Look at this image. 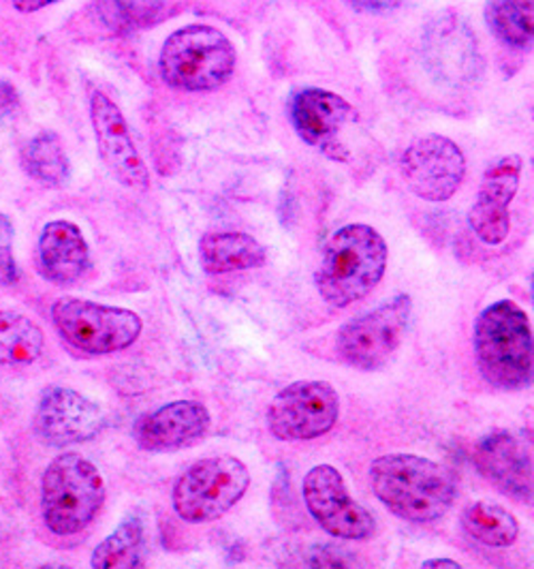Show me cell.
<instances>
[{
    "label": "cell",
    "instance_id": "1",
    "mask_svg": "<svg viewBox=\"0 0 534 569\" xmlns=\"http://www.w3.org/2000/svg\"><path fill=\"white\" fill-rule=\"evenodd\" d=\"M367 476L376 499L406 522H436L457 499L453 473L425 456H379L372 460Z\"/></svg>",
    "mask_w": 534,
    "mask_h": 569
},
{
    "label": "cell",
    "instance_id": "2",
    "mask_svg": "<svg viewBox=\"0 0 534 569\" xmlns=\"http://www.w3.org/2000/svg\"><path fill=\"white\" fill-rule=\"evenodd\" d=\"M390 249L385 238L366 223L336 229L314 272V287L323 302L346 309L370 296L385 277Z\"/></svg>",
    "mask_w": 534,
    "mask_h": 569
},
{
    "label": "cell",
    "instance_id": "3",
    "mask_svg": "<svg viewBox=\"0 0 534 569\" xmlns=\"http://www.w3.org/2000/svg\"><path fill=\"white\" fill-rule=\"evenodd\" d=\"M473 347L478 372L492 388L517 392L533 383V328L513 300H498L478 313Z\"/></svg>",
    "mask_w": 534,
    "mask_h": 569
},
{
    "label": "cell",
    "instance_id": "4",
    "mask_svg": "<svg viewBox=\"0 0 534 569\" xmlns=\"http://www.w3.org/2000/svg\"><path fill=\"white\" fill-rule=\"evenodd\" d=\"M238 64V54L223 30L208 24H189L171 32L159 71L165 84L184 92H210L225 86Z\"/></svg>",
    "mask_w": 534,
    "mask_h": 569
},
{
    "label": "cell",
    "instance_id": "5",
    "mask_svg": "<svg viewBox=\"0 0 534 569\" xmlns=\"http://www.w3.org/2000/svg\"><path fill=\"white\" fill-rule=\"evenodd\" d=\"M105 503L101 471L82 455H58L41 480V513L46 527L60 538L75 536L97 518Z\"/></svg>",
    "mask_w": 534,
    "mask_h": 569
},
{
    "label": "cell",
    "instance_id": "6",
    "mask_svg": "<svg viewBox=\"0 0 534 569\" xmlns=\"http://www.w3.org/2000/svg\"><path fill=\"white\" fill-rule=\"evenodd\" d=\"M251 488V471L238 456L219 455L193 462L173 485L171 506L189 525H205L231 512Z\"/></svg>",
    "mask_w": 534,
    "mask_h": 569
},
{
    "label": "cell",
    "instance_id": "7",
    "mask_svg": "<svg viewBox=\"0 0 534 569\" xmlns=\"http://www.w3.org/2000/svg\"><path fill=\"white\" fill-rule=\"evenodd\" d=\"M52 323L60 339L88 356H110L140 339V315L82 298H60L52 305Z\"/></svg>",
    "mask_w": 534,
    "mask_h": 569
},
{
    "label": "cell",
    "instance_id": "8",
    "mask_svg": "<svg viewBox=\"0 0 534 569\" xmlns=\"http://www.w3.org/2000/svg\"><path fill=\"white\" fill-rule=\"evenodd\" d=\"M411 315V296L397 293L376 309L349 319L337 330V358L346 367L366 372L385 367L402 345Z\"/></svg>",
    "mask_w": 534,
    "mask_h": 569
},
{
    "label": "cell",
    "instance_id": "9",
    "mask_svg": "<svg viewBox=\"0 0 534 569\" xmlns=\"http://www.w3.org/2000/svg\"><path fill=\"white\" fill-rule=\"evenodd\" d=\"M340 418L337 390L323 379L293 381L268 407V430L279 441H312L328 435Z\"/></svg>",
    "mask_w": 534,
    "mask_h": 569
},
{
    "label": "cell",
    "instance_id": "10",
    "mask_svg": "<svg viewBox=\"0 0 534 569\" xmlns=\"http://www.w3.org/2000/svg\"><path fill=\"white\" fill-rule=\"evenodd\" d=\"M302 497L314 522L337 540H370L376 520L349 490L334 465H316L304 476Z\"/></svg>",
    "mask_w": 534,
    "mask_h": 569
},
{
    "label": "cell",
    "instance_id": "11",
    "mask_svg": "<svg viewBox=\"0 0 534 569\" xmlns=\"http://www.w3.org/2000/svg\"><path fill=\"white\" fill-rule=\"evenodd\" d=\"M397 168L415 198L443 203L460 191L466 178V157L447 136L430 133L406 146Z\"/></svg>",
    "mask_w": 534,
    "mask_h": 569
},
{
    "label": "cell",
    "instance_id": "12",
    "mask_svg": "<svg viewBox=\"0 0 534 569\" xmlns=\"http://www.w3.org/2000/svg\"><path fill=\"white\" fill-rule=\"evenodd\" d=\"M108 427L103 409L73 388L52 386L37 402L32 428L50 448L88 443Z\"/></svg>",
    "mask_w": 534,
    "mask_h": 569
},
{
    "label": "cell",
    "instance_id": "13",
    "mask_svg": "<svg viewBox=\"0 0 534 569\" xmlns=\"http://www.w3.org/2000/svg\"><path fill=\"white\" fill-rule=\"evenodd\" d=\"M90 122L99 154L113 178L127 189L145 191L150 187V171L145 168L131 129L122 110L105 92H94L90 99Z\"/></svg>",
    "mask_w": 534,
    "mask_h": 569
},
{
    "label": "cell",
    "instance_id": "14",
    "mask_svg": "<svg viewBox=\"0 0 534 569\" xmlns=\"http://www.w3.org/2000/svg\"><path fill=\"white\" fill-rule=\"evenodd\" d=\"M524 161L520 154H506L483 171L477 198L468 212V226L487 247H498L511 231V203L520 191Z\"/></svg>",
    "mask_w": 534,
    "mask_h": 569
},
{
    "label": "cell",
    "instance_id": "15",
    "mask_svg": "<svg viewBox=\"0 0 534 569\" xmlns=\"http://www.w3.org/2000/svg\"><path fill=\"white\" fill-rule=\"evenodd\" d=\"M212 413L201 400H171L143 413L133 425V439L143 452L165 455L187 448L208 435Z\"/></svg>",
    "mask_w": 534,
    "mask_h": 569
},
{
    "label": "cell",
    "instance_id": "16",
    "mask_svg": "<svg viewBox=\"0 0 534 569\" xmlns=\"http://www.w3.org/2000/svg\"><path fill=\"white\" fill-rule=\"evenodd\" d=\"M478 473L517 503L533 501L531 450L508 430H492L478 439L473 452Z\"/></svg>",
    "mask_w": 534,
    "mask_h": 569
},
{
    "label": "cell",
    "instance_id": "17",
    "mask_svg": "<svg viewBox=\"0 0 534 569\" xmlns=\"http://www.w3.org/2000/svg\"><path fill=\"white\" fill-rule=\"evenodd\" d=\"M289 116L302 142L332 150L337 133L355 118V108L336 92L325 88H304L293 94Z\"/></svg>",
    "mask_w": 534,
    "mask_h": 569
},
{
    "label": "cell",
    "instance_id": "18",
    "mask_svg": "<svg viewBox=\"0 0 534 569\" xmlns=\"http://www.w3.org/2000/svg\"><path fill=\"white\" fill-rule=\"evenodd\" d=\"M39 268L50 283L75 284L90 268V247L71 221H52L39 236Z\"/></svg>",
    "mask_w": 534,
    "mask_h": 569
},
{
    "label": "cell",
    "instance_id": "19",
    "mask_svg": "<svg viewBox=\"0 0 534 569\" xmlns=\"http://www.w3.org/2000/svg\"><path fill=\"white\" fill-rule=\"evenodd\" d=\"M199 259L208 274H229L263 268L268 251L251 233L210 231L199 240Z\"/></svg>",
    "mask_w": 534,
    "mask_h": 569
},
{
    "label": "cell",
    "instance_id": "20",
    "mask_svg": "<svg viewBox=\"0 0 534 569\" xmlns=\"http://www.w3.org/2000/svg\"><path fill=\"white\" fill-rule=\"evenodd\" d=\"M43 330L27 317L0 309V369L30 367L43 356Z\"/></svg>",
    "mask_w": 534,
    "mask_h": 569
},
{
    "label": "cell",
    "instance_id": "21",
    "mask_svg": "<svg viewBox=\"0 0 534 569\" xmlns=\"http://www.w3.org/2000/svg\"><path fill=\"white\" fill-rule=\"evenodd\" d=\"M145 557V531L138 516H129L101 541L90 559L92 569H141Z\"/></svg>",
    "mask_w": 534,
    "mask_h": 569
},
{
    "label": "cell",
    "instance_id": "22",
    "mask_svg": "<svg viewBox=\"0 0 534 569\" xmlns=\"http://www.w3.org/2000/svg\"><path fill=\"white\" fill-rule=\"evenodd\" d=\"M485 24L508 48L528 50L534 37V0H490Z\"/></svg>",
    "mask_w": 534,
    "mask_h": 569
},
{
    "label": "cell",
    "instance_id": "23",
    "mask_svg": "<svg viewBox=\"0 0 534 569\" xmlns=\"http://www.w3.org/2000/svg\"><path fill=\"white\" fill-rule=\"evenodd\" d=\"M22 168L32 180L52 189L64 187L71 178L69 157L54 131H43L34 136L22 148Z\"/></svg>",
    "mask_w": 534,
    "mask_h": 569
},
{
    "label": "cell",
    "instance_id": "24",
    "mask_svg": "<svg viewBox=\"0 0 534 569\" xmlns=\"http://www.w3.org/2000/svg\"><path fill=\"white\" fill-rule=\"evenodd\" d=\"M462 529L487 548H508L520 538V522L503 506L475 501L462 512Z\"/></svg>",
    "mask_w": 534,
    "mask_h": 569
},
{
    "label": "cell",
    "instance_id": "25",
    "mask_svg": "<svg viewBox=\"0 0 534 569\" xmlns=\"http://www.w3.org/2000/svg\"><path fill=\"white\" fill-rule=\"evenodd\" d=\"M163 13V0H94L97 20L115 34L154 24Z\"/></svg>",
    "mask_w": 534,
    "mask_h": 569
},
{
    "label": "cell",
    "instance_id": "26",
    "mask_svg": "<svg viewBox=\"0 0 534 569\" xmlns=\"http://www.w3.org/2000/svg\"><path fill=\"white\" fill-rule=\"evenodd\" d=\"M309 569H362L357 559L337 543H316L309 552Z\"/></svg>",
    "mask_w": 534,
    "mask_h": 569
},
{
    "label": "cell",
    "instance_id": "27",
    "mask_svg": "<svg viewBox=\"0 0 534 569\" xmlns=\"http://www.w3.org/2000/svg\"><path fill=\"white\" fill-rule=\"evenodd\" d=\"M13 236L16 229L7 214L0 212V287L18 281V266L13 257Z\"/></svg>",
    "mask_w": 534,
    "mask_h": 569
},
{
    "label": "cell",
    "instance_id": "28",
    "mask_svg": "<svg viewBox=\"0 0 534 569\" xmlns=\"http://www.w3.org/2000/svg\"><path fill=\"white\" fill-rule=\"evenodd\" d=\"M349 2L364 13H387L402 7L406 0H349Z\"/></svg>",
    "mask_w": 534,
    "mask_h": 569
},
{
    "label": "cell",
    "instance_id": "29",
    "mask_svg": "<svg viewBox=\"0 0 534 569\" xmlns=\"http://www.w3.org/2000/svg\"><path fill=\"white\" fill-rule=\"evenodd\" d=\"M20 106V94L11 82L0 80V114H13Z\"/></svg>",
    "mask_w": 534,
    "mask_h": 569
},
{
    "label": "cell",
    "instance_id": "30",
    "mask_svg": "<svg viewBox=\"0 0 534 569\" xmlns=\"http://www.w3.org/2000/svg\"><path fill=\"white\" fill-rule=\"evenodd\" d=\"M58 0H11L13 9L20 13H37L50 4H54Z\"/></svg>",
    "mask_w": 534,
    "mask_h": 569
},
{
    "label": "cell",
    "instance_id": "31",
    "mask_svg": "<svg viewBox=\"0 0 534 569\" xmlns=\"http://www.w3.org/2000/svg\"><path fill=\"white\" fill-rule=\"evenodd\" d=\"M420 569H464L457 561L453 559H445V557H439V559H427L423 561L422 568Z\"/></svg>",
    "mask_w": 534,
    "mask_h": 569
},
{
    "label": "cell",
    "instance_id": "32",
    "mask_svg": "<svg viewBox=\"0 0 534 569\" xmlns=\"http://www.w3.org/2000/svg\"><path fill=\"white\" fill-rule=\"evenodd\" d=\"M37 569H71L69 566H62V563H46V566H39Z\"/></svg>",
    "mask_w": 534,
    "mask_h": 569
}]
</instances>
